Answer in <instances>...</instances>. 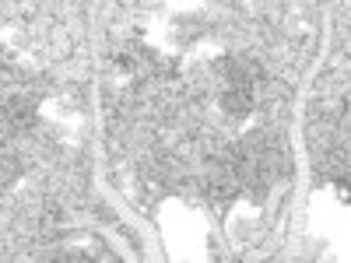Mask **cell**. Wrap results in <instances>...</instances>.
Here are the masks:
<instances>
[{"label": "cell", "mask_w": 351, "mask_h": 263, "mask_svg": "<svg viewBox=\"0 0 351 263\" xmlns=\"http://www.w3.org/2000/svg\"><path fill=\"white\" fill-rule=\"evenodd\" d=\"M4 120H8V127H14V130H21V127H28L36 120V109L28 105L25 99H14L11 105H8V112H4Z\"/></svg>", "instance_id": "cell-1"}, {"label": "cell", "mask_w": 351, "mask_h": 263, "mask_svg": "<svg viewBox=\"0 0 351 263\" xmlns=\"http://www.w3.org/2000/svg\"><path fill=\"white\" fill-rule=\"evenodd\" d=\"M225 112L228 116H246L250 112V88H232L225 95Z\"/></svg>", "instance_id": "cell-2"}]
</instances>
